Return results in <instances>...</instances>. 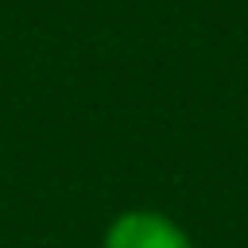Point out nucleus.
<instances>
[{
  "label": "nucleus",
  "instance_id": "f257e3e1",
  "mask_svg": "<svg viewBox=\"0 0 248 248\" xmlns=\"http://www.w3.org/2000/svg\"><path fill=\"white\" fill-rule=\"evenodd\" d=\"M105 248H194V240H190L186 229H182L178 221H170L167 213L128 209V213H120V217L108 225Z\"/></svg>",
  "mask_w": 248,
  "mask_h": 248
}]
</instances>
